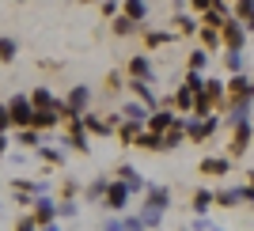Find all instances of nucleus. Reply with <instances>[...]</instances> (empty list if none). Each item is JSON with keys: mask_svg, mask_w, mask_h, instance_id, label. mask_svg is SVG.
<instances>
[{"mask_svg": "<svg viewBox=\"0 0 254 231\" xmlns=\"http://www.w3.org/2000/svg\"><path fill=\"white\" fill-rule=\"evenodd\" d=\"M220 125H224V114H205V117L186 114V117H182L186 140H193V144H201V140H209L212 133H220Z\"/></svg>", "mask_w": 254, "mask_h": 231, "instance_id": "1", "label": "nucleus"}, {"mask_svg": "<svg viewBox=\"0 0 254 231\" xmlns=\"http://www.w3.org/2000/svg\"><path fill=\"white\" fill-rule=\"evenodd\" d=\"M129 201H133L129 186H126L122 178H110V186H106V197H103V209L110 212V216H126V212H129Z\"/></svg>", "mask_w": 254, "mask_h": 231, "instance_id": "2", "label": "nucleus"}, {"mask_svg": "<svg viewBox=\"0 0 254 231\" xmlns=\"http://www.w3.org/2000/svg\"><path fill=\"white\" fill-rule=\"evenodd\" d=\"M87 110H91V87H87V84L68 87V99H64V117H84Z\"/></svg>", "mask_w": 254, "mask_h": 231, "instance_id": "3", "label": "nucleus"}, {"mask_svg": "<svg viewBox=\"0 0 254 231\" xmlns=\"http://www.w3.org/2000/svg\"><path fill=\"white\" fill-rule=\"evenodd\" d=\"M8 110H11V125H15V129H31V117H34L31 95H11V99H8Z\"/></svg>", "mask_w": 254, "mask_h": 231, "instance_id": "4", "label": "nucleus"}, {"mask_svg": "<svg viewBox=\"0 0 254 231\" xmlns=\"http://www.w3.org/2000/svg\"><path fill=\"white\" fill-rule=\"evenodd\" d=\"M126 72L129 80H148V84H156V64H152V53H133L126 61Z\"/></svg>", "mask_w": 254, "mask_h": 231, "instance_id": "5", "label": "nucleus"}, {"mask_svg": "<svg viewBox=\"0 0 254 231\" xmlns=\"http://www.w3.org/2000/svg\"><path fill=\"white\" fill-rule=\"evenodd\" d=\"M251 106H254V95H243V99H228V114H224V125L235 129L251 121Z\"/></svg>", "mask_w": 254, "mask_h": 231, "instance_id": "6", "label": "nucleus"}, {"mask_svg": "<svg viewBox=\"0 0 254 231\" xmlns=\"http://www.w3.org/2000/svg\"><path fill=\"white\" fill-rule=\"evenodd\" d=\"M220 38H224V50H247V38H251V34H247V27H243V19H228L220 27Z\"/></svg>", "mask_w": 254, "mask_h": 231, "instance_id": "7", "label": "nucleus"}, {"mask_svg": "<svg viewBox=\"0 0 254 231\" xmlns=\"http://www.w3.org/2000/svg\"><path fill=\"white\" fill-rule=\"evenodd\" d=\"M64 148H76L80 156L91 152V133L84 129V117H68V140H64Z\"/></svg>", "mask_w": 254, "mask_h": 231, "instance_id": "8", "label": "nucleus"}, {"mask_svg": "<svg viewBox=\"0 0 254 231\" xmlns=\"http://www.w3.org/2000/svg\"><path fill=\"white\" fill-rule=\"evenodd\" d=\"M232 156H205L201 163H197V171H201L205 178H228L232 174Z\"/></svg>", "mask_w": 254, "mask_h": 231, "instance_id": "9", "label": "nucleus"}, {"mask_svg": "<svg viewBox=\"0 0 254 231\" xmlns=\"http://www.w3.org/2000/svg\"><path fill=\"white\" fill-rule=\"evenodd\" d=\"M212 209H216V189L197 186V189L190 193V212H193V216H209Z\"/></svg>", "mask_w": 254, "mask_h": 231, "instance_id": "10", "label": "nucleus"}, {"mask_svg": "<svg viewBox=\"0 0 254 231\" xmlns=\"http://www.w3.org/2000/svg\"><path fill=\"white\" fill-rule=\"evenodd\" d=\"M31 216L38 220V228H46V224H57V201H53L50 193L34 197V205H31Z\"/></svg>", "mask_w": 254, "mask_h": 231, "instance_id": "11", "label": "nucleus"}, {"mask_svg": "<svg viewBox=\"0 0 254 231\" xmlns=\"http://www.w3.org/2000/svg\"><path fill=\"white\" fill-rule=\"evenodd\" d=\"M251 137H254V125H251V121H243V125H235V129H232V140H228V148H232L228 156H232V159L247 156V148H251Z\"/></svg>", "mask_w": 254, "mask_h": 231, "instance_id": "12", "label": "nucleus"}, {"mask_svg": "<svg viewBox=\"0 0 254 231\" xmlns=\"http://www.w3.org/2000/svg\"><path fill=\"white\" fill-rule=\"evenodd\" d=\"M114 174H118V178H122V182L129 186V193H133V197H144V189H148V182H144V174H140V171L133 167V163H122V167H118Z\"/></svg>", "mask_w": 254, "mask_h": 231, "instance_id": "13", "label": "nucleus"}, {"mask_svg": "<svg viewBox=\"0 0 254 231\" xmlns=\"http://www.w3.org/2000/svg\"><path fill=\"white\" fill-rule=\"evenodd\" d=\"M152 87H156V84H148V80H129V91H133V99H137V103H144L148 110H159V106H163V99H159Z\"/></svg>", "mask_w": 254, "mask_h": 231, "instance_id": "14", "label": "nucleus"}, {"mask_svg": "<svg viewBox=\"0 0 254 231\" xmlns=\"http://www.w3.org/2000/svg\"><path fill=\"white\" fill-rule=\"evenodd\" d=\"M193 99H197V91H193V87L182 80V84L175 87V95H171V99H163V103H171L179 114H190V110H193Z\"/></svg>", "mask_w": 254, "mask_h": 231, "instance_id": "15", "label": "nucleus"}, {"mask_svg": "<svg viewBox=\"0 0 254 231\" xmlns=\"http://www.w3.org/2000/svg\"><path fill=\"white\" fill-rule=\"evenodd\" d=\"M61 110H53V106H42V110H34V117H31V129H38V133H50V129H57L61 125Z\"/></svg>", "mask_w": 254, "mask_h": 231, "instance_id": "16", "label": "nucleus"}, {"mask_svg": "<svg viewBox=\"0 0 254 231\" xmlns=\"http://www.w3.org/2000/svg\"><path fill=\"white\" fill-rule=\"evenodd\" d=\"M140 205H152V209H171V189L167 186H156V182H148V189H144V201Z\"/></svg>", "mask_w": 254, "mask_h": 231, "instance_id": "17", "label": "nucleus"}, {"mask_svg": "<svg viewBox=\"0 0 254 231\" xmlns=\"http://www.w3.org/2000/svg\"><path fill=\"white\" fill-rule=\"evenodd\" d=\"M243 95H254V80L247 72L228 76V99H243Z\"/></svg>", "mask_w": 254, "mask_h": 231, "instance_id": "18", "label": "nucleus"}, {"mask_svg": "<svg viewBox=\"0 0 254 231\" xmlns=\"http://www.w3.org/2000/svg\"><path fill=\"white\" fill-rule=\"evenodd\" d=\"M239 205H243V186L216 189V209H239Z\"/></svg>", "mask_w": 254, "mask_h": 231, "instance_id": "19", "label": "nucleus"}, {"mask_svg": "<svg viewBox=\"0 0 254 231\" xmlns=\"http://www.w3.org/2000/svg\"><path fill=\"white\" fill-rule=\"evenodd\" d=\"M140 38H144V46L148 50H159V46H171L175 38H179V31H152V27H144L140 31Z\"/></svg>", "mask_w": 254, "mask_h": 231, "instance_id": "20", "label": "nucleus"}, {"mask_svg": "<svg viewBox=\"0 0 254 231\" xmlns=\"http://www.w3.org/2000/svg\"><path fill=\"white\" fill-rule=\"evenodd\" d=\"M110 31H114L118 38H133V34H140L144 27H140V23H133L129 15H114V19H110Z\"/></svg>", "mask_w": 254, "mask_h": 231, "instance_id": "21", "label": "nucleus"}, {"mask_svg": "<svg viewBox=\"0 0 254 231\" xmlns=\"http://www.w3.org/2000/svg\"><path fill=\"white\" fill-rule=\"evenodd\" d=\"M122 15H129L133 23L144 27V19H148V0H122Z\"/></svg>", "mask_w": 254, "mask_h": 231, "instance_id": "22", "label": "nucleus"}, {"mask_svg": "<svg viewBox=\"0 0 254 231\" xmlns=\"http://www.w3.org/2000/svg\"><path fill=\"white\" fill-rule=\"evenodd\" d=\"M175 27H179V34H197L201 31V15H193V11H175Z\"/></svg>", "mask_w": 254, "mask_h": 231, "instance_id": "23", "label": "nucleus"}, {"mask_svg": "<svg viewBox=\"0 0 254 231\" xmlns=\"http://www.w3.org/2000/svg\"><path fill=\"white\" fill-rule=\"evenodd\" d=\"M148 114H152V110L144 103H137V99L122 106V117H126V121H137V125H148Z\"/></svg>", "mask_w": 254, "mask_h": 231, "instance_id": "24", "label": "nucleus"}, {"mask_svg": "<svg viewBox=\"0 0 254 231\" xmlns=\"http://www.w3.org/2000/svg\"><path fill=\"white\" fill-rule=\"evenodd\" d=\"M205 91H209V99L216 106L228 103V80H220V76H209V80H205Z\"/></svg>", "mask_w": 254, "mask_h": 231, "instance_id": "25", "label": "nucleus"}, {"mask_svg": "<svg viewBox=\"0 0 254 231\" xmlns=\"http://www.w3.org/2000/svg\"><path fill=\"white\" fill-rule=\"evenodd\" d=\"M137 216L144 220V228H148V231H159V228H163V216H167V212H163V209H152V205H140Z\"/></svg>", "mask_w": 254, "mask_h": 231, "instance_id": "26", "label": "nucleus"}, {"mask_svg": "<svg viewBox=\"0 0 254 231\" xmlns=\"http://www.w3.org/2000/svg\"><path fill=\"white\" fill-rule=\"evenodd\" d=\"M224 64H228V76L247 72V50H224Z\"/></svg>", "mask_w": 254, "mask_h": 231, "instance_id": "27", "label": "nucleus"}, {"mask_svg": "<svg viewBox=\"0 0 254 231\" xmlns=\"http://www.w3.org/2000/svg\"><path fill=\"white\" fill-rule=\"evenodd\" d=\"M137 148H144V152H163V133L140 129V133H137Z\"/></svg>", "mask_w": 254, "mask_h": 231, "instance_id": "28", "label": "nucleus"}, {"mask_svg": "<svg viewBox=\"0 0 254 231\" xmlns=\"http://www.w3.org/2000/svg\"><path fill=\"white\" fill-rule=\"evenodd\" d=\"M106 186H110V178H106V174H99V178H91V182H87L84 197H87V201H95V205H103V197H106Z\"/></svg>", "mask_w": 254, "mask_h": 231, "instance_id": "29", "label": "nucleus"}, {"mask_svg": "<svg viewBox=\"0 0 254 231\" xmlns=\"http://www.w3.org/2000/svg\"><path fill=\"white\" fill-rule=\"evenodd\" d=\"M205 68H209V50H205V46L190 50V57H186V72H205Z\"/></svg>", "mask_w": 254, "mask_h": 231, "instance_id": "30", "label": "nucleus"}, {"mask_svg": "<svg viewBox=\"0 0 254 231\" xmlns=\"http://www.w3.org/2000/svg\"><path fill=\"white\" fill-rule=\"evenodd\" d=\"M144 125H137V121H122V125H118V140H122V148H133L137 144V133Z\"/></svg>", "mask_w": 254, "mask_h": 231, "instance_id": "31", "label": "nucleus"}, {"mask_svg": "<svg viewBox=\"0 0 254 231\" xmlns=\"http://www.w3.org/2000/svg\"><path fill=\"white\" fill-rule=\"evenodd\" d=\"M15 53H19V42H15L11 34H0V64H11Z\"/></svg>", "mask_w": 254, "mask_h": 231, "instance_id": "32", "label": "nucleus"}, {"mask_svg": "<svg viewBox=\"0 0 254 231\" xmlns=\"http://www.w3.org/2000/svg\"><path fill=\"white\" fill-rule=\"evenodd\" d=\"M197 38H201L205 50H224V38H220V31H216V27H201V31H197Z\"/></svg>", "mask_w": 254, "mask_h": 231, "instance_id": "33", "label": "nucleus"}, {"mask_svg": "<svg viewBox=\"0 0 254 231\" xmlns=\"http://www.w3.org/2000/svg\"><path fill=\"white\" fill-rule=\"evenodd\" d=\"M34 156L42 159V163H57V167L64 163V152H61V148H46V144H38V148H34Z\"/></svg>", "mask_w": 254, "mask_h": 231, "instance_id": "34", "label": "nucleus"}, {"mask_svg": "<svg viewBox=\"0 0 254 231\" xmlns=\"http://www.w3.org/2000/svg\"><path fill=\"white\" fill-rule=\"evenodd\" d=\"M182 140H186V129H182V125L167 129V133H163V152H175V148H179Z\"/></svg>", "mask_w": 254, "mask_h": 231, "instance_id": "35", "label": "nucleus"}, {"mask_svg": "<svg viewBox=\"0 0 254 231\" xmlns=\"http://www.w3.org/2000/svg\"><path fill=\"white\" fill-rule=\"evenodd\" d=\"M15 140H19L23 148H38L42 144V133H38V129H15Z\"/></svg>", "mask_w": 254, "mask_h": 231, "instance_id": "36", "label": "nucleus"}, {"mask_svg": "<svg viewBox=\"0 0 254 231\" xmlns=\"http://www.w3.org/2000/svg\"><path fill=\"white\" fill-rule=\"evenodd\" d=\"M76 197H80V182H76V178H64L61 182V201H76Z\"/></svg>", "mask_w": 254, "mask_h": 231, "instance_id": "37", "label": "nucleus"}, {"mask_svg": "<svg viewBox=\"0 0 254 231\" xmlns=\"http://www.w3.org/2000/svg\"><path fill=\"white\" fill-rule=\"evenodd\" d=\"M57 216H61V220H76V216H80L76 201H57Z\"/></svg>", "mask_w": 254, "mask_h": 231, "instance_id": "38", "label": "nucleus"}, {"mask_svg": "<svg viewBox=\"0 0 254 231\" xmlns=\"http://www.w3.org/2000/svg\"><path fill=\"white\" fill-rule=\"evenodd\" d=\"M251 11H254V0H232V15L235 19H247Z\"/></svg>", "mask_w": 254, "mask_h": 231, "instance_id": "39", "label": "nucleus"}, {"mask_svg": "<svg viewBox=\"0 0 254 231\" xmlns=\"http://www.w3.org/2000/svg\"><path fill=\"white\" fill-rule=\"evenodd\" d=\"M122 228H126V231H148V228H144V220H140L137 212H126V216H122Z\"/></svg>", "mask_w": 254, "mask_h": 231, "instance_id": "40", "label": "nucleus"}, {"mask_svg": "<svg viewBox=\"0 0 254 231\" xmlns=\"http://www.w3.org/2000/svg\"><path fill=\"white\" fill-rule=\"evenodd\" d=\"M11 110H8V103H0V133H11Z\"/></svg>", "mask_w": 254, "mask_h": 231, "instance_id": "41", "label": "nucleus"}, {"mask_svg": "<svg viewBox=\"0 0 254 231\" xmlns=\"http://www.w3.org/2000/svg\"><path fill=\"white\" fill-rule=\"evenodd\" d=\"M15 231H38V220L27 212V216H19V220H15Z\"/></svg>", "mask_w": 254, "mask_h": 231, "instance_id": "42", "label": "nucleus"}, {"mask_svg": "<svg viewBox=\"0 0 254 231\" xmlns=\"http://www.w3.org/2000/svg\"><path fill=\"white\" fill-rule=\"evenodd\" d=\"M99 8H103V15H106V19H114V15H122V4H118V0H103Z\"/></svg>", "mask_w": 254, "mask_h": 231, "instance_id": "43", "label": "nucleus"}, {"mask_svg": "<svg viewBox=\"0 0 254 231\" xmlns=\"http://www.w3.org/2000/svg\"><path fill=\"white\" fill-rule=\"evenodd\" d=\"M186 4H190V11H193V15H205V11H209L212 4H216V0H186Z\"/></svg>", "mask_w": 254, "mask_h": 231, "instance_id": "44", "label": "nucleus"}, {"mask_svg": "<svg viewBox=\"0 0 254 231\" xmlns=\"http://www.w3.org/2000/svg\"><path fill=\"white\" fill-rule=\"evenodd\" d=\"M190 231H212V220H209V216H193V220H190Z\"/></svg>", "mask_w": 254, "mask_h": 231, "instance_id": "45", "label": "nucleus"}, {"mask_svg": "<svg viewBox=\"0 0 254 231\" xmlns=\"http://www.w3.org/2000/svg\"><path fill=\"white\" fill-rule=\"evenodd\" d=\"M103 231H126V228H122V216H110V220H103Z\"/></svg>", "mask_w": 254, "mask_h": 231, "instance_id": "46", "label": "nucleus"}, {"mask_svg": "<svg viewBox=\"0 0 254 231\" xmlns=\"http://www.w3.org/2000/svg\"><path fill=\"white\" fill-rule=\"evenodd\" d=\"M106 91H122V76H118V72L106 76Z\"/></svg>", "mask_w": 254, "mask_h": 231, "instance_id": "47", "label": "nucleus"}, {"mask_svg": "<svg viewBox=\"0 0 254 231\" xmlns=\"http://www.w3.org/2000/svg\"><path fill=\"white\" fill-rule=\"evenodd\" d=\"M243 205L254 209V186H251V182H243Z\"/></svg>", "mask_w": 254, "mask_h": 231, "instance_id": "48", "label": "nucleus"}, {"mask_svg": "<svg viewBox=\"0 0 254 231\" xmlns=\"http://www.w3.org/2000/svg\"><path fill=\"white\" fill-rule=\"evenodd\" d=\"M8 148H11V133H0V156H8Z\"/></svg>", "mask_w": 254, "mask_h": 231, "instance_id": "49", "label": "nucleus"}, {"mask_svg": "<svg viewBox=\"0 0 254 231\" xmlns=\"http://www.w3.org/2000/svg\"><path fill=\"white\" fill-rule=\"evenodd\" d=\"M243 27H247V34H254V11H251V15L243 19Z\"/></svg>", "mask_w": 254, "mask_h": 231, "instance_id": "50", "label": "nucleus"}, {"mask_svg": "<svg viewBox=\"0 0 254 231\" xmlns=\"http://www.w3.org/2000/svg\"><path fill=\"white\" fill-rule=\"evenodd\" d=\"M38 231H61V228H57V224H46V228H38Z\"/></svg>", "mask_w": 254, "mask_h": 231, "instance_id": "51", "label": "nucleus"}, {"mask_svg": "<svg viewBox=\"0 0 254 231\" xmlns=\"http://www.w3.org/2000/svg\"><path fill=\"white\" fill-rule=\"evenodd\" d=\"M247 182H251V186H254V167H251V171H247Z\"/></svg>", "mask_w": 254, "mask_h": 231, "instance_id": "52", "label": "nucleus"}, {"mask_svg": "<svg viewBox=\"0 0 254 231\" xmlns=\"http://www.w3.org/2000/svg\"><path fill=\"white\" fill-rule=\"evenodd\" d=\"M212 231H224V228H216V224H212Z\"/></svg>", "mask_w": 254, "mask_h": 231, "instance_id": "53", "label": "nucleus"}, {"mask_svg": "<svg viewBox=\"0 0 254 231\" xmlns=\"http://www.w3.org/2000/svg\"><path fill=\"white\" fill-rule=\"evenodd\" d=\"M228 4H232V0H228Z\"/></svg>", "mask_w": 254, "mask_h": 231, "instance_id": "54", "label": "nucleus"}]
</instances>
